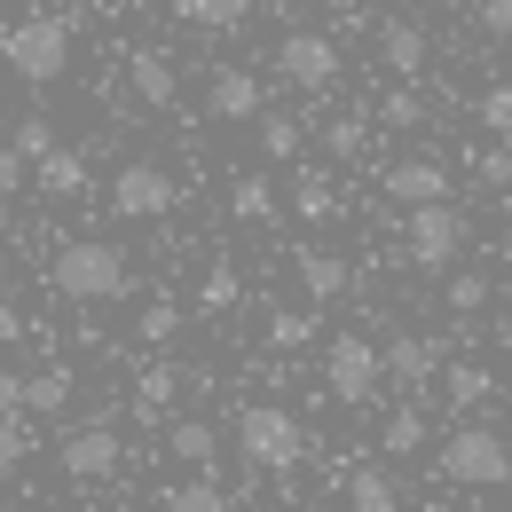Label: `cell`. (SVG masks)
I'll list each match as a JSON object with an SVG mask.
<instances>
[{"instance_id":"obj_40","label":"cell","mask_w":512,"mask_h":512,"mask_svg":"<svg viewBox=\"0 0 512 512\" xmlns=\"http://www.w3.org/2000/svg\"><path fill=\"white\" fill-rule=\"evenodd\" d=\"M0 418H24V371H0Z\"/></svg>"},{"instance_id":"obj_12","label":"cell","mask_w":512,"mask_h":512,"mask_svg":"<svg viewBox=\"0 0 512 512\" xmlns=\"http://www.w3.org/2000/svg\"><path fill=\"white\" fill-rule=\"evenodd\" d=\"M434 371H442V347H434V339H418V331H394V339L379 347V379L410 386V394L434 379Z\"/></svg>"},{"instance_id":"obj_19","label":"cell","mask_w":512,"mask_h":512,"mask_svg":"<svg viewBox=\"0 0 512 512\" xmlns=\"http://www.w3.org/2000/svg\"><path fill=\"white\" fill-rule=\"evenodd\" d=\"M182 24H197V32H237L245 16H253V0H166Z\"/></svg>"},{"instance_id":"obj_27","label":"cell","mask_w":512,"mask_h":512,"mask_svg":"<svg viewBox=\"0 0 512 512\" xmlns=\"http://www.w3.org/2000/svg\"><path fill=\"white\" fill-rule=\"evenodd\" d=\"M292 205H300V221H331V205H339V197H331V182L308 166V174L292 182Z\"/></svg>"},{"instance_id":"obj_20","label":"cell","mask_w":512,"mask_h":512,"mask_svg":"<svg viewBox=\"0 0 512 512\" xmlns=\"http://www.w3.org/2000/svg\"><path fill=\"white\" fill-rule=\"evenodd\" d=\"M347 512H402V489L386 481L379 465H355L347 473Z\"/></svg>"},{"instance_id":"obj_18","label":"cell","mask_w":512,"mask_h":512,"mask_svg":"<svg viewBox=\"0 0 512 512\" xmlns=\"http://www.w3.org/2000/svg\"><path fill=\"white\" fill-rule=\"evenodd\" d=\"M71 402V371L48 363V371H24V418H56Z\"/></svg>"},{"instance_id":"obj_3","label":"cell","mask_w":512,"mask_h":512,"mask_svg":"<svg viewBox=\"0 0 512 512\" xmlns=\"http://www.w3.org/2000/svg\"><path fill=\"white\" fill-rule=\"evenodd\" d=\"M237 449H245L253 473H292V465L308 457V426H300L284 402H245V410H237Z\"/></svg>"},{"instance_id":"obj_5","label":"cell","mask_w":512,"mask_h":512,"mask_svg":"<svg viewBox=\"0 0 512 512\" xmlns=\"http://www.w3.org/2000/svg\"><path fill=\"white\" fill-rule=\"evenodd\" d=\"M379 386H386V379H379V347H371L363 331H339V339L323 347V394H331V402L363 410Z\"/></svg>"},{"instance_id":"obj_32","label":"cell","mask_w":512,"mask_h":512,"mask_svg":"<svg viewBox=\"0 0 512 512\" xmlns=\"http://www.w3.org/2000/svg\"><path fill=\"white\" fill-rule=\"evenodd\" d=\"M481 308H489V276H473V268L449 276V316H481Z\"/></svg>"},{"instance_id":"obj_22","label":"cell","mask_w":512,"mask_h":512,"mask_svg":"<svg viewBox=\"0 0 512 512\" xmlns=\"http://www.w3.org/2000/svg\"><path fill=\"white\" fill-rule=\"evenodd\" d=\"M166 449H174L182 465H205V473H213V457H221V434H213V426H197V418H174Z\"/></svg>"},{"instance_id":"obj_29","label":"cell","mask_w":512,"mask_h":512,"mask_svg":"<svg viewBox=\"0 0 512 512\" xmlns=\"http://www.w3.org/2000/svg\"><path fill=\"white\" fill-rule=\"evenodd\" d=\"M8 150H16L24 166H40V158L56 150V127H48V119H16V134H8Z\"/></svg>"},{"instance_id":"obj_26","label":"cell","mask_w":512,"mask_h":512,"mask_svg":"<svg viewBox=\"0 0 512 512\" xmlns=\"http://www.w3.org/2000/svg\"><path fill=\"white\" fill-rule=\"evenodd\" d=\"M237 292H245V284H237V268H229V260H213V268H205L197 308H205V316H221V308H237Z\"/></svg>"},{"instance_id":"obj_24","label":"cell","mask_w":512,"mask_h":512,"mask_svg":"<svg viewBox=\"0 0 512 512\" xmlns=\"http://www.w3.org/2000/svg\"><path fill=\"white\" fill-rule=\"evenodd\" d=\"M174 331H182V308H174V300H150V308L134 316V339H142V347H174Z\"/></svg>"},{"instance_id":"obj_43","label":"cell","mask_w":512,"mask_h":512,"mask_svg":"<svg viewBox=\"0 0 512 512\" xmlns=\"http://www.w3.org/2000/svg\"><path fill=\"white\" fill-rule=\"evenodd\" d=\"M505 442H512V410H505Z\"/></svg>"},{"instance_id":"obj_25","label":"cell","mask_w":512,"mask_h":512,"mask_svg":"<svg viewBox=\"0 0 512 512\" xmlns=\"http://www.w3.org/2000/svg\"><path fill=\"white\" fill-rule=\"evenodd\" d=\"M229 213H237V221H276V190H268L260 174H245V182L229 190Z\"/></svg>"},{"instance_id":"obj_41","label":"cell","mask_w":512,"mask_h":512,"mask_svg":"<svg viewBox=\"0 0 512 512\" xmlns=\"http://www.w3.org/2000/svg\"><path fill=\"white\" fill-rule=\"evenodd\" d=\"M16 339H24V316H16V308H0V347H16Z\"/></svg>"},{"instance_id":"obj_1","label":"cell","mask_w":512,"mask_h":512,"mask_svg":"<svg viewBox=\"0 0 512 512\" xmlns=\"http://www.w3.org/2000/svg\"><path fill=\"white\" fill-rule=\"evenodd\" d=\"M48 276H56V292L79 300V308H111V300L134 292V268H127V253H119L111 237H71Z\"/></svg>"},{"instance_id":"obj_9","label":"cell","mask_w":512,"mask_h":512,"mask_svg":"<svg viewBox=\"0 0 512 512\" xmlns=\"http://www.w3.org/2000/svg\"><path fill=\"white\" fill-rule=\"evenodd\" d=\"M64 473L71 481H111L119 465H127V442H119V426H103V418H87V426H71L64 434Z\"/></svg>"},{"instance_id":"obj_33","label":"cell","mask_w":512,"mask_h":512,"mask_svg":"<svg viewBox=\"0 0 512 512\" xmlns=\"http://www.w3.org/2000/svg\"><path fill=\"white\" fill-rule=\"evenodd\" d=\"M379 119H386V127H394V134H410V127H426V103H418L410 87H394V95H386V103H379Z\"/></svg>"},{"instance_id":"obj_28","label":"cell","mask_w":512,"mask_h":512,"mask_svg":"<svg viewBox=\"0 0 512 512\" xmlns=\"http://www.w3.org/2000/svg\"><path fill=\"white\" fill-rule=\"evenodd\" d=\"M158 512H221V489H213V473L205 481H182V489H166Z\"/></svg>"},{"instance_id":"obj_35","label":"cell","mask_w":512,"mask_h":512,"mask_svg":"<svg viewBox=\"0 0 512 512\" xmlns=\"http://www.w3.org/2000/svg\"><path fill=\"white\" fill-rule=\"evenodd\" d=\"M260 150L284 166V158H300V119H260Z\"/></svg>"},{"instance_id":"obj_37","label":"cell","mask_w":512,"mask_h":512,"mask_svg":"<svg viewBox=\"0 0 512 512\" xmlns=\"http://www.w3.org/2000/svg\"><path fill=\"white\" fill-rule=\"evenodd\" d=\"M473 174H481V190H505V182H512V150H481Z\"/></svg>"},{"instance_id":"obj_13","label":"cell","mask_w":512,"mask_h":512,"mask_svg":"<svg viewBox=\"0 0 512 512\" xmlns=\"http://www.w3.org/2000/svg\"><path fill=\"white\" fill-rule=\"evenodd\" d=\"M127 87L150 103V111H174V87H182V79H174V64H166V48H134L127 56Z\"/></svg>"},{"instance_id":"obj_10","label":"cell","mask_w":512,"mask_h":512,"mask_svg":"<svg viewBox=\"0 0 512 512\" xmlns=\"http://www.w3.org/2000/svg\"><path fill=\"white\" fill-rule=\"evenodd\" d=\"M379 190L402 205V213H418V205H449V166L442 158H394L379 174Z\"/></svg>"},{"instance_id":"obj_4","label":"cell","mask_w":512,"mask_h":512,"mask_svg":"<svg viewBox=\"0 0 512 512\" xmlns=\"http://www.w3.org/2000/svg\"><path fill=\"white\" fill-rule=\"evenodd\" d=\"M442 481H457V489H505L512 481V442L497 434V426H457L442 442Z\"/></svg>"},{"instance_id":"obj_39","label":"cell","mask_w":512,"mask_h":512,"mask_svg":"<svg viewBox=\"0 0 512 512\" xmlns=\"http://www.w3.org/2000/svg\"><path fill=\"white\" fill-rule=\"evenodd\" d=\"M24 182H32V166H24V158H16L8 142H0V197H16Z\"/></svg>"},{"instance_id":"obj_23","label":"cell","mask_w":512,"mask_h":512,"mask_svg":"<svg viewBox=\"0 0 512 512\" xmlns=\"http://www.w3.org/2000/svg\"><path fill=\"white\" fill-rule=\"evenodd\" d=\"M418 442H426V418H418V402H410V410H394V418L379 426V449H386V457H418Z\"/></svg>"},{"instance_id":"obj_21","label":"cell","mask_w":512,"mask_h":512,"mask_svg":"<svg viewBox=\"0 0 512 512\" xmlns=\"http://www.w3.org/2000/svg\"><path fill=\"white\" fill-rule=\"evenodd\" d=\"M174 402H182V371H174V363H150V371L134 379V410H142V418H166Z\"/></svg>"},{"instance_id":"obj_6","label":"cell","mask_w":512,"mask_h":512,"mask_svg":"<svg viewBox=\"0 0 512 512\" xmlns=\"http://www.w3.org/2000/svg\"><path fill=\"white\" fill-rule=\"evenodd\" d=\"M457 253H465V213H457V205H418V213L402 221V260H410V268L434 276V268H449Z\"/></svg>"},{"instance_id":"obj_42","label":"cell","mask_w":512,"mask_h":512,"mask_svg":"<svg viewBox=\"0 0 512 512\" xmlns=\"http://www.w3.org/2000/svg\"><path fill=\"white\" fill-rule=\"evenodd\" d=\"M316 8H331V16H355V0H316Z\"/></svg>"},{"instance_id":"obj_44","label":"cell","mask_w":512,"mask_h":512,"mask_svg":"<svg viewBox=\"0 0 512 512\" xmlns=\"http://www.w3.org/2000/svg\"><path fill=\"white\" fill-rule=\"evenodd\" d=\"M79 512H103V505H79Z\"/></svg>"},{"instance_id":"obj_34","label":"cell","mask_w":512,"mask_h":512,"mask_svg":"<svg viewBox=\"0 0 512 512\" xmlns=\"http://www.w3.org/2000/svg\"><path fill=\"white\" fill-rule=\"evenodd\" d=\"M24 457H32V426H24V418H0V481H8Z\"/></svg>"},{"instance_id":"obj_11","label":"cell","mask_w":512,"mask_h":512,"mask_svg":"<svg viewBox=\"0 0 512 512\" xmlns=\"http://www.w3.org/2000/svg\"><path fill=\"white\" fill-rule=\"evenodd\" d=\"M260 103H268V87H260L245 64H221L213 79H205V119H260Z\"/></svg>"},{"instance_id":"obj_38","label":"cell","mask_w":512,"mask_h":512,"mask_svg":"<svg viewBox=\"0 0 512 512\" xmlns=\"http://www.w3.org/2000/svg\"><path fill=\"white\" fill-rule=\"evenodd\" d=\"M473 24H481L489 40H512V0H481V8H473Z\"/></svg>"},{"instance_id":"obj_7","label":"cell","mask_w":512,"mask_h":512,"mask_svg":"<svg viewBox=\"0 0 512 512\" xmlns=\"http://www.w3.org/2000/svg\"><path fill=\"white\" fill-rule=\"evenodd\" d=\"M174 197H182V182H174L166 166H150V158H134V166L111 174V213H119V221H166Z\"/></svg>"},{"instance_id":"obj_16","label":"cell","mask_w":512,"mask_h":512,"mask_svg":"<svg viewBox=\"0 0 512 512\" xmlns=\"http://www.w3.org/2000/svg\"><path fill=\"white\" fill-rule=\"evenodd\" d=\"M32 182H40L48 197H87V182H95V174H87V158H79V150H64V142H56V150L32 166Z\"/></svg>"},{"instance_id":"obj_17","label":"cell","mask_w":512,"mask_h":512,"mask_svg":"<svg viewBox=\"0 0 512 512\" xmlns=\"http://www.w3.org/2000/svg\"><path fill=\"white\" fill-rule=\"evenodd\" d=\"M300 284H308V300H339V292H347V284H355V268H347V260L339 253H316V245H300Z\"/></svg>"},{"instance_id":"obj_15","label":"cell","mask_w":512,"mask_h":512,"mask_svg":"<svg viewBox=\"0 0 512 512\" xmlns=\"http://www.w3.org/2000/svg\"><path fill=\"white\" fill-rule=\"evenodd\" d=\"M489 394H497V371H489V363H457V371H442V402L457 410V426H465Z\"/></svg>"},{"instance_id":"obj_8","label":"cell","mask_w":512,"mask_h":512,"mask_svg":"<svg viewBox=\"0 0 512 512\" xmlns=\"http://www.w3.org/2000/svg\"><path fill=\"white\" fill-rule=\"evenodd\" d=\"M276 71L292 87H308V95H331L339 87V40L331 32H284L276 40Z\"/></svg>"},{"instance_id":"obj_31","label":"cell","mask_w":512,"mask_h":512,"mask_svg":"<svg viewBox=\"0 0 512 512\" xmlns=\"http://www.w3.org/2000/svg\"><path fill=\"white\" fill-rule=\"evenodd\" d=\"M363 142H371L363 119H323V150H331V158H363Z\"/></svg>"},{"instance_id":"obj_14","label":"cell","mask_w":512,"mask_h":512,"mask_svg":"<svg viewBox=\"0 0 512 512\" xmlns=\"http://www.w3.org/2000/svg\"><path fill=\"white\" fill-rule=\"evenodd\" d=\"M379 56H386L394 79H418V71H426V32H418L410 16H386L379 24Z\"/></svg>"},{"instance_id":"obj_2","label":"cell","mask_w":512,"mask_h":512,"mask_svg":"<svg viewBox=\"0 0 512 512\" xmlns=\"http://www.w3.org/2000/svg\"><path fill=\"white\" fill-rule=\"evenodd\" d=\"M0 64L16 71L24 87L64 79V71H71V24H64V16H16V24L0 32Z\"/></svg>"},{"instance_id":"obj_36","label":"cell","mask_w":512,"mask_h":512,"mask_svg":"<svg viewBox=\"0 0 512 512\" xmlns=\"http://www.w3.org/2000/svg\"><path fill=\"white\" fill-rule=\"evenodd\" d=\"M481 127L512 134V87H489V95H481Z\"/></svg>"},{"instance_id":"obj_30","label":"cell","mask_w":512,"mask_h":512,"mask_svg":"<svg viewBox=\"0 0 512 512\" xmlns=\"http://www.w3.org/2000/svg\"><path fill=\"white\" fill-rule=\"evenodd\" d=\"M308 339H316V316H308V308H276V316H268V347H308Z\"/></svg>"}]
</instances>
